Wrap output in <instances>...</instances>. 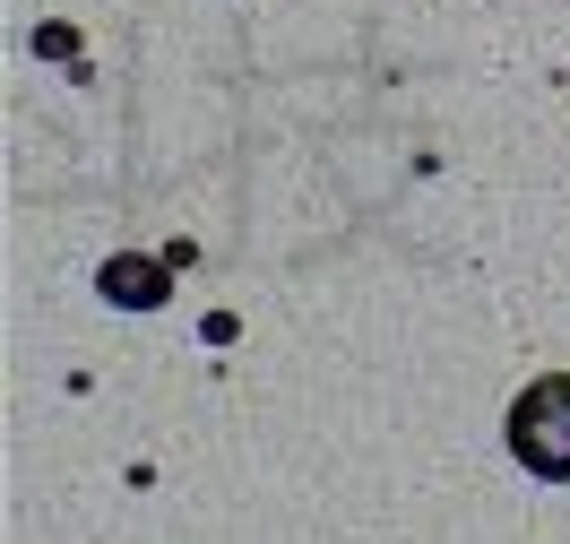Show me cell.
Listing matches in <instances>:
<instances>
[{
	"mask_svg": "<svg viewBox=\"0 0 570 544\" xmlns=\"http://www.w3.org/2000/svg\"><path fill=\"white\" fill-rule=\"evenodd\" d=\"M510 449H519L528 475L570 484V372H544V380L519 389V406H510Z\"/></svg>",
	"mask_w": 570,
	"mask_h": 544,
	"instance_id": "cell-1",
	"label": "cell"
},
{
	"mask_svg": "<svg viewBox=\"0 0 570 544\" xmlns=\"http://www.w3.org/2000/svg\"><path fill=\"white\" fill-rule=\"evenodd\" d=\"M105 294L147 311V303H165V268H156V259H112V268H105Z\"/></svg>",
	"mask_w": 570,
	"mask_h": 544,
	"instance_id": "cell-2",
	"label": "cell"
}]
</instances>
